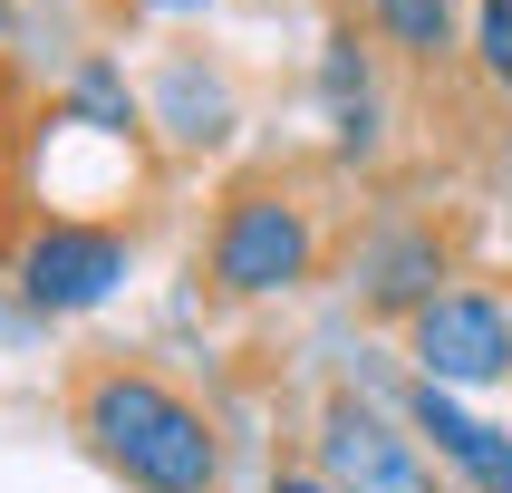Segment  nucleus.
<instances>
[{
  "mask_svg": "<svg viewBox=\"0 0 512 493\" xmlns=\"http://www.w3.org/2000/svg\"><path fill=\"white\" fill-rule=\"evenodd\" d=\"M368 29H377V49L397 58L406 78H426V87H445L464 68V10L455 0H368Z\"/></svg>",
  "mask_w": 512,
  "mask_h": 493,
  "instance_id": "10",
  "label": "nucleus"
},
{
  "mask_svg": "<svg viewBox=\"0 0 512 493\" xmlns=\"http://www.w3.org/2000/svg\"><path fill=\"white\" fill-rule=\"evenodd\" d=\"M145 116H155V126H165L184 155H194V145H223V136H232V97H223L213 78H194V58H165V78H155Z\"/></svg>",
  "mask_w": 512,
  "mask_h": 493,
  "instance_id": "11",
  "label": "nucleus"
},
{
  "mask_svg": "<svg viewBox=\"0 0 512 493\" xmlns=\"http://www.w3.org/2000/svg\"><path fill=\"white\" fill-rule=\"evenodd\" d=\"M464 242H474V213H435V203H416V213H387V223L358 232V252H348V290H358V310L387 319V329H406L416 310H435L445 290L464 281Z\"/></svg>",
  "mask_w": 512,
  "mask_h": 493,
  "instance_id": "3",
  "label": "nucleus"
},
{
  "mask_svg": "<svg viewBox=\"0 0 512 493\" xmlns=\"http://www.w3.org/2000/svg\"><path fill=\"white\" fill-rule=\"evenodd\" d=\"M319 107H329V165L368 174L387 155V87H377V29L358 10L329 20V49H319Z\"/></svg>",
  "mask_w": 512,
  "mask_h": 493,
  "instance_id": "7",
  "label": "nucleus"
},
{
  "mask_svg": "<svg viewBox=\"0 0 512 493\" xmlns=\"http://www.w3.org/2000/svg\"><path fill=\"white\" fill-rule=\"evenodd\" d=\"M39 116H49V97L29 78V58L0 49V271L20 252V232L39 223Z\"/></svg>",
  "mask_w": 512,
  "mask_h": 493,
  "instance_id": "8",
  "label": "nucleus"
},
{
  "mask_svg": "<svg viewBox=\"0 0 512 493\" xmlns=\"http://www.w3.org/2000/svg\"><path fill=\"white\" fill-rule=\"evenodd\" d=\"M339 252V174L310 165V155H261L223 184L213 223H203V252H194V281L203 300H290L310 290Z\"/></svg>",
  "mask_w": 512,
  "mask_h": 493,
  "instance_id": "2",
  "label": "nucleus"
},
{
  "mask_svg": "<svg viewBox=\"0 0 512 493\" xmlns=\"http://www.w3.org/2000/svg\"><path fill=\"white\" fill-rule=\"evenodd\" d=\"M503 165H512V155H503Z\"/></svg>",
  "mask_w": 512,
  "mask_h": 493,
  "instance_id": "15",
  "label": "nucleus"
},
{
  "mask_svg": "<svg viewBox=\"0 0 512 493\" xmlns=\"http://www.w3.org/2000/svg\"><path fill=\"white\" fill-rule=\"evenodd\" d=\"M310 435H319L310 464H319L339 493H445V474H435V455H426V435L397 426L368 387H329Z\"/></svg>",
  "mask_w": 512,
  "mask_h": 493,
  "instance_id": "5",
  "label": "nucleus"
},
{
  "mask_svg": "<svg viewBox=\"0 0 512 493\" xmlns=\"http://www.w3.org/2000/svg\"><path fill=\"white\" fill-rule=\"evenodd\" d=\"M474 68L512 87V0H474Z\"/></svg>",
  "mask_w": 512,
  "mask_h": 493,
  "instance_id": "12",
  "label": "nucleus"
},
{
  "mask_svg": "<svg viewBox=\"0 0 512 493\" xmlns=\"http://www.w3.org/2000/svg\"><path fill=\"white\" fill-rule=\"evenodd\" d=\"M0 29H10V10H0Z\"/></svg>",
  "mask_w": 512,
  "mask_h": 493,
  "instance_id": "14",
  "label": "nucleus"
},
{
  "mask_svg": "<svg viewBox=\"0 0 512 493\" xmlns=\"http://www.w3.org/2000/svg\"><path fill=\"white\" fill-rule=\"evenodd\" d=\"M136 271V223L126 213H39L10 252V281L39 319H87Z\"/></svg>",
  "mask_w": 512,
  "mask_h": 493,
  "instance_id": "4",
  "label": "nucleus"
},
{
  "mask_svg": "<svg viewBox=\"0 0 512 493\" xmlns=\"http://www.w3.org/2000/svg\"><path fill=\"white\" fill-rule=\"evenodd\" d=\"M58 416L78 455L126 493H223V426L213 406L165 377L145 348H87L58 377Z\"/></svg>",
  "mask_w": 512,
  "mask_h": 493,
  "instance_id": "1",
  "label": "nucleus"
},
{
  "mask_svg": "<svg viewBox=\"0 0 512 493\" xmlns=\"http://www.w3.org/2000/svg\"><path fill=\"white\" fill-rule=\"evenodd\" d=\"M271 493H339L319 464H271Z\"/></svg>",
  "mask_w": 512,
  "mask_h": 493,
  "instance_id": "13",
  "label": "nucleus"
},
{
  "mask_svg": "<svg viewBox=\"0 0 512 493\" xmlns=\"http://www.w3.org/2000/svg\"><path fill=\"white\" fill-rule=\"evenodd\" d=\"M406 358L435 387H512V290L455 281L435 310L406 319Z\"/></svg>",
  "mask_w": 512,
  "mask_h": 493,
  "instance_id": "6",
  "label": "nucleus"
},
{
  "mask_svg": "<svg viewBox=\"0 0 512 493\" xmlns=\"http://www.w3.org/2000/svg\"><path fill=\"white\" fill-rule=\"evenodd\" d=\"M406 426L435 435V464H455V474H474V493H512V435L484 426V416H464L435 377H416L406 387Z\"/></svg>",
  "mask_w": 512,
  "mask_h": 493,
  "instance_id": "9",
  "label": "nucleus"
}]
</instances>
